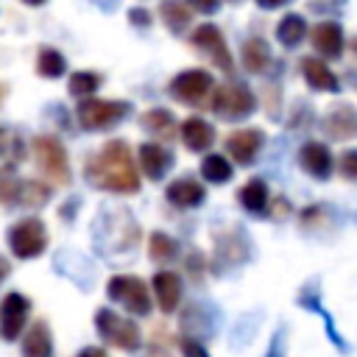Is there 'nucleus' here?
I'll use <instances>...</instances> for the list:
<instances>
[{
  "label": "nucleus",
  "instance_id": "nucleus-1",
  "mask_svg": "<svg viewBox=\"0 0 357 357\" xmlns=\"http://www.w3.org/2000/svg\"><path fill=\"white\" fill-rule=\"evenodd\" d=\"M86 178L109 192H137L139 190V176L134 167V156L128 142L123 139H109L89 162H86Z\"/></svg>",
  "mask_w": 357,
  "mask_h": 357
},
{
  "label": "nucleus",
  "instance_id": "nucleus-2",
  "mask_svg": "<svg viewBox=\"0 0 357 357\" xmlns=\"http://www.w3.org/2000/svg\"><path fill=\"white\" fill-rule=\"evenodd\" d=\"M131 103L128 100H106V98H84L78 100L75 120L84 131H103L117 126L123 117H128Z\"/></svg>",
  "mask_w": 357,
  "mask_h": 357
},
{
  "label": "nucleus",
  "instance_id": "nucleus-3",
  "mask_svg": "<svg viewBox=\"0 0 357 357\" xmlns=\"http://www.w3.org/2000/svg\"><path fill=\"white\" fill-rule=\"evenodd\" d=\"M209 106L223 120H243L257 109V98L243 81H229V84L212 89Z\"/></svg>",
  "mask_w": 357,
  "mask_h": 357
},
{
  "label": "nucleus",
  "instance_id": "nucleus-4",
  "mask_svg": "<svg viewBox=\"0 0 357 357\" xmlns=\"http://www.w3.org/2000/svg\"><path fill=\"white\" fill-rule=\"evenodd\" d=\"M95 329L103 335L106 343L123 349V351H137L142 346V332L131 318H123L120 312L100 307L95 312Z\"/></svg>",
  "mask_w": 357,
  "mask_h": 357
},
{
  "label": "nucleus",
  "instance_id": "nucleus-5",
  "mask_svg": "<svg viewBox=\"0 0 357 357\" xmlns=\"http://www.w3.org/2000/svg\"><path fill=\"white\" fill-rule=\"evenodd\" d=\"M106 293H109L112 301L123 304L126 312H134V315H148L151 312V290L139 276L117 273V276L109 279Z\"/></svg>",
  "mask_w": 357,
  "mask_h": 357
},
{
  "label": "nucleus",
  "instance_id": "nucleus-6",
  "mask_svg": "<svg viewBox=\"0 0 357 357\" xmlns=\"http://www.w3.org/2000/svg\"><path fill=\"white\" fill-rule=\"evenodd\" d=\"M6 240H8V248H11L14 257L33 259L47 245V229L39 218H22L6 231Z\"/></svg>",
  "mask_w": 357,
  "mask_h": 357
},
{
  "label": "nucleus",
  "instance_id": "nucleus-7",
  "mask_svg": "<svg viewBox=\"0 0 357 357\" xmlns=\"http://www.w3.org/2000/svg\"><path fill=\"white\" fill-rule=\"evenodd\" d=\"M212 89H215L212 73H206V70H201V67L181 70V73L167 84L170 98L178 100V103H184V106H201L206 98H212Z\"/></svg>",
  "mask_w": 357,
  "mask_h": 357
},
{
  "label": "nucleus",
  "instance_id": "nucleus-8",
  "mask_svg": "<svg viewBox=\"0 0 357 357\" xmlns=\"http://www.w3.org/2000/svg\"><path fill=\"white\" fill-rule=\"evenodd\" d=\"M33 159L50 181H56V184L70 181V159H67L64 145L56 137H50V134L33 137Z\"/></svg>",
  "mask_w": 357,
  "mask_h": 357
},
{
  "label": "nucleus",
  "instance_id": "nucleus-9",
  "mask_svg": "<svg viewBox=\"0 0 357 357\" xmlns=\"http://www.w3.org/2000/svg\"><path fill=\"white\" fill-rule=\"evenodd\" d=\"M190 42H192V47H195L198 53H204L218 70H223V73H231V70H234V59H231L229 45H226V39H223V33H220L218 25L204 22V25L192 28Z\"/></svg>",
  "mask_w": 357,
  "mask_h": 357
},
{
  "label": "nucleus",
  "instance_id": "nucleus-10",
  "mask_svg": "<svg viewBox=\"0 0 357 357\" xmlns=\"http://www.w3.org/2000/svg\"><path fill=\"white\" fill-rule=\"evenodd\" d=\"M28 312H31V301L22 293H17V290L6 293V298L0 301V335H3V340H14L22 335V329L28 324Z\"/></svg>",
  "mask_w": 357,
  "mask_h": 357
},
{
  "label": "nucleus",
  "instance_id": "nucleus-11",
  "mask_svg": "<svg viewBox=\"0 0 357 357\" xmlns=\"http://www.w3.org/2000/svg\"><path fill=\"white\" fill-rule=\"evenodd\" d=\"M310 42L315 47V53L324 59V61H335L343 56V47H346V36H343V28L340 22L335 20H324L318 22L312 31H310Z\"/></svg>",
  "mask_w": 357,
  "mask_h": 357
},
{
  "label": "nucleus",
  "instance_id": "nucleus-12",
  "mask_svg": "<svg viewBox=\"0 0 357 357\" xmlns=\"http://www.w3.org/2000/svg\"><path fill=\"white\" fill-rule=\"evenodd\" d=\"M262 131L259 128H240L226 137V153L234 159V165H251L257 151L262 148Z\"/></svg>",
  "mask_w": 357,
  "mask_h": 357
},
{
  "label": "nucleus",
  "instance_id": "nucleus-13",
  "mask_svg": "<svg viewBox=\"0 0 357 357\" xmlns=\"http://www.w3.org/2000/svg\"><path fill=\"white\" fill-rule=\"evenodd\" d=\"M301 75H304L307 86L315 92H340V78L326 67V61L321 56H304Z\"/></svg>",
  "mask_w": 357,
  "mask_h": 357
},
{
  "label": "nucleus",
  "instance_id": "nucleus-14",
  "mask_svg": "<svg viewBox=\"0 0 357 357\" xmlns=\"http://www.w3.org/2000/svg\"><path fill=\"white\" fill-rule=\"evenodd\" d=\"M298 165L304 173H310L312 178H326L332 173V153L324 142H304L298 151Z\"/></svg>",
  "mask_w": 357,
  "mask_h": 357
},
{
  "label": "nucleus",
  "instance_id": "nucleus-15",
  "mask_svg": "<svg viewBox=\"0 0 357 357\" xmlns=\"http://www.w3.org/2000/svg\"><path fill=\"white\" fill-rule=\"evenodd\" d=\"M139 167H142L145 178L159 181L173 167V153L167 148H162L159 142H142L139 145Z\"/></svg>",
  "mask_w": 357,
  "mask_h": 357
},
{
  "label": "nucleus",
  "instance_id": "nucleus-16",
  "mask_svg": "<svg viewBox=\"0 0 357 357\" xmlns=\"http://www.w3.org/2000/svg\"><path fill=\"white\" fill-rule=\"evenodd\" d=\"M165 198H167L173 206L190 209V206H201V201L206 198V190H204V184L195 181L192 176H181V178H176L173 184H167Z\"/></svg>",
  "mask_w": 357,
  "mask_h": 357
},
{
  "label": "nucleus",
  "instance_id": "nucleus-17",
  "mask_svg": "<svg viewBox=\"0 0 357 357\" xmlns=\"http://www.w3.org/2000/svg\"><path fill=\"white\" fill-rule=\"evenodd\" d=\"M181 142H184L187 151L204 153V151H209L212 142H215V128H212L204 117L192 114V117H187V120L181 123Z\"/></svg>",
  "mask_w": 357,
  "mask_h": 357
},
{
  "label": "nucleus",
  "instance_id": "nucleus-18",
  "mask_svg": "<svg viewBox=\"0 0 357 357\" xmlns=\"http://www.w3.org/2000/svg\"><path fill=\"white\" fill-rule=\"evenodd\" d=\"M151 287H153V296H156V304H159L162 312H173L178 307V301H181V279H178V273L159 271L153 276Z\"/></svg>",
  "mask_w": 357,
  "mask_h": 357
},
{
  "label": "nucleus",
  "instance_id": "nucleus-19",
  "mask_svg": "<svg viewBox=\"0 0 357 357\" xmlns=\"http://www.w3.org/2000/svg\"><path fill=\"white\" fill-rule=\"evenodd\" d=\"M324 128L329 131V137L343 139V137H357V109L354 106H332L329 114L324 117Z\"/></svg>",
  "mask_w": 357,
  "mask_h": 357
},
{
  "label": "nucleus",
  "instance_id": "nucleus-20",
  "mask_svg": "<svg viewBox=\"0 0 357 357\" xmlns=\"http://www.w3.org/2000/svg\"><path fill=\"white\" fill-rule=\"evenodd\" d=\"M240 59H243V67L248 73L259 75V73H265L271 67V47H268V42L262 36H251V39L243 42Z\"/></svg>",
  "mask_w": 357,
  "mask_h": 357
},
{
  "label": "nucleus",
  "instance_id": "nucleus-21",
  "mask_svg": "<svg viewBox=\"0 0 357 357\" xmlns=\"http://www.w3.org/2000/svg\"><path fill=\"white\" fill-rule=\"evenodd\" d=\"M159 17L165 22L167 31L173 33H187L190 31V22H192V8L184 3V0H162L159 6Z\"/></svg>",
  "mask_w": 357,
  "mask_h": 357
},
{
  "label": "nucleus",
  "instance_id": "nucleus-22",
  "mask_svg": "<svg viewBox=\"0 0 357 357\" xmlns=\"http://www.w3.org/2000/svg\"><path fill=\"white\" fill-rule=\"evenodd\" d=\"M22 357H53V337L45 321H33V326L25 332Z\"/></svg>",
  "mask_w": 357,
  "mask_h": 357
},
{
  "label": "nucleus",
  "instance_id": "nucleus-23",
  "mask_svg": "<svg viewBox=\"0 0 357 357\" xmlns=\"http://www.w3.org/2000/svg\"><path fill=\"white\" fill-rule=\"evenodd\" d=\"M310 33L307 28V20L301 14H284L276 25V39L284 45V47H296L304 42V36Z\"/></svg>",
  "mask_w": 357,
  "mask_h": 357
},
{
  "label": "nucleus",
  "instance_id": "nucleus-24",
  "mask_svg": "<svg viewBox=\"0 0 357 357\" xmlns=\"http://www.w3.org/2000/svg\"><path fill=\"white\" fill-rule=\"evenodd\" d=\"M237 198H240V204L248 209V212H257V215H262L265 209H268V184L262 181V178H251V181H245L243 187H240V192H237Z\"/></svg>",
  "mask_w": 357,
  "mask_h": 357
},
{
  "label": "nucleus",
  "instance_id": "nucleus-25",
  "mask_svg": "<svg viewBox=\"0 0 357 357\" xmlns=\"http://www.w3.org/2000/svg\"><path fill=\"white\" fill-rule=\"evenodd\" d=\"M36 73L42 78H59L67 73V59L61 50L50 47V45H42L39 53H36Z\"/></svg>",
  "mask_w": 357,
  "mask_h": 357
},
{
  "label": "nucleus",
  "instance_id": "nucleus-26",
  "mask_svg": "<svg viewBox=\"0 0 357 357\" xmlns=\"http://www.w3.org/2000/svg\"><path fill=\"white\" fill-rule=\"evenodd\" d=\"M139 126H142L145 131H151L153 137H173L176 117H173L167 109H148V112L139 117Z\"/></svg>",
  "mask_w": 357,
  "mask_h": 357
},
{
  "label": "nucleus",
  "instance_id": "nucleus-27",
  "mask_svg": "<svg viewBox=\"0 0 357 357\" xmlns=\"http://www.w3.org/2000/svg\"><path fill=\"white\" fill-rule=\"evenodd\" d=\"M201 176L212 184H226L231 178V162L220 153H206L201 162Z\"/></svg>",
  "mask_w": 357,
  "mask_h": 357
},
{
  "label": "nucleus",
  "instance_id": "nucleus-28",
  "mask_svg": "<svg viewBox=\"0 0 357 357\" xmlns=\"http://www.w3.org/2000/svg\"><path fill=\"white\" fill-rule=\"evenodd\" d=\"M100 84H103V78H100L98 73H92V70H78V73L70 75L67 92H70L73 98H92Z\"/></svg>",
  "mask_w": 357,
  "mask_h": 357
},
{
  "label": "nucleus",
  "instance_id": "nucleus-29",
  "mask_svg": "<svg viewBox=\"0 0 357 357\" xmlns=\"http://www.w3.org/2000/svg\"><path fill=\"white\" fill-rule=\"evenodd\" d=\"M176 240L173 237H167L165 231H153L151 234V240H148V254H151V259L153 262H167V259H173L176 257Z\"/></svg>",
  "mask_w": 357,
  "mask_h": 357
},
{
  "label": "nucleus",
  "instance_id": "nucleus-30",
  "mask_svg": "<svg viewBox=\"0 0 357 357\" xmlns=\"http://www.w3.org/2000/svg\"><path fill=\"white\" fill-rule=\"evenodd\" d=\"M298 304H301V307H310V310H315V312H318V315L326 321V329H329V340H332L337 349H343V340L337 337V329L332 326V321H329L326 310L321 307V301H318V293H315V290H307V293H301V296H298Z\"/></svg>",
  "mask_w": 357,
  "mask_h": 357
},
{
  "label": "nucleus",
  "instance_id": "nucleus-31",
  "mask_svg": "<svg viewBox=\"0 0 357 357\" xmlns=\"http://www.w3.org/2000/svg\"><path fill=\"white\" fill-rule=\"evenodd\" d=\"M50 195V187L42 184V181H25L22 190H20V201L22 204H45Z\"/></svg>",
  "mask_w": 357,
  "mask_h": 357
},
{
  "label": "nucleus",
  "instance_id": "nucleus-32",
  "mask_svg": "<svg viewBox=\"0 0 357 357\" xmlns=\"http://www.w3.org/2000/svg\"><path fill=\"white\" fill-rule=\"evenodd\" d=\"M20 190H22V184L17 178H11L8 173H0V201L3 204L20 201Z\"/></svg>",
  "mask_w": 357,
  "mask_h": 357
},
{
  "label": "nucleus",
  "instance_id": "nucleus-33",
  "mask_svg": "<svg viewBox=\"0 0 357 357\" xmlns=\"http://www.w3.org/2000/svg\"><path fill=\"white\" fill-rule=\"evenodd\" d=\"M340 176L349 181H357V148L340 153Z\"/></svg>",
  "mask_w": 357,
  "mask_h": 357
},
{
  "label": "nucleus",
  "instance_id": "nucleus-34",
  "mask_svg": "<svg viewBox=\"0 0 357 357\" xmlns=\"http://www.w3.org/2000/svg\"><path fill=\"white\" fill-rule=\"evenodd\" d=\"M181 354L184 357H209V351L195 337H181Z\"/></svg>",
  "mask_w": 357,
  "mask_h": 357
},
{
  "label": "nucleus",
  "instance_id": "nucleus-35",
  "mask_svg": "<svg viewBox=\"0 0 357 357\" xmlns=\"http://www.w3.org/2000/svg\"><path fill=\"white\" fill-rule=\"evenodd\" d=\"M187 6L198 14H215L220 8V0H187Z\"/></svg>",
  "mask_w": 357,
  "mask_h": 357
},
{
  "label": "nucleus",
  "instance_id": "nucleus-36",
  "mask_svg": "<svg viewBox=\"0 0 357 357\" xmlns=\"http://www.w3.org/2000/svg\"><path fill=\"white\" fill-rule=\"evenodd\" d=\"M128 22H131L134 28H148V25H151V14H148L145 8H131V11H128Z\"/></svg>",
  "mask_w": 357,
  "mask_h": 357
},
{
  "label": "nucleus",
  "instance_id": "nucleus-37",
  "mask_svg": "<svg viewBox=\"0 0 357 357\" xmlns=\"http://www.w3.org/2000/svg\"><path fill=\"white\" fill-rule=\"evenodd\" d=\"M75 357H109V354H106L100 346H86V349H81Z\"/></svg>",
  "mask_w": 357,
  "mask_h": 357
},
{
  "label": "nucleus",
  "instance_id": "nucleus-38",
  "mask_svg": "<svg viewBox=\"0 0 357 357\" xmlns=\"http://www.w3.org/2000/svg\"><path fill=\"white\" fill-rule=\"evenodd\" d=\"M259 8H265V11H273V8H279V6H287L290 0H254Z\"/></svg>",
  "mask_w": 357,
  "mask_h": 357
},
{
  "label": "nucleus",
  "instance_id": "nucleus-39",
  "mask_svg": "<svg viewBox=\"0 0 357 357\" xmlns=\"http://www.w3.org/2000/svg\"><path fill=\"white\" fill-rule=\"evenodd\" d=\"M265 357H282V337H279V332H276V337L271 340V349H268Z\"/></svg>",
  "mask_w": 357,
  "mask_h": 357
},
{
  "label": "nucleus",
  "instance_id": "nucleus-40",
  "mask_svg": "<svg viewBox=\"0 0 357 357\" xmlns=\"http://www.w3.org/2000/svg\"><path fill=\"white\" fill-rule=\"evenodd\" d=\"M8 145H11V137H8V134H6V128L0 126V156H3V153H8Z\"/></svg>",
  "mask_w": 357,
  "mask_h": 357
},
{
  "label": "nucleus",
  "instance_id": "nucleus-41",
  "mask_svg": "<svg viewBox=\"0 0 357 357\" xmlns=\"http://www.w3.org/2000/svg\"><path fill=\"white\" fill-rule=\"evenodd\" d=\"M6 273H8V262H6V259H3V257H0V279H3V276H6Z\"/></svg>",
  "mask_w": 357,
  "mask_h": 357
},
{
  "label": "nucleus",
  "instance_id": "nucleus-42",
  "mask_svg": "<svg viewBox=\"0 0 357 357\" xmlns=\"http://www.w3.org/2000/svg\"><path fill=\"white\" fill-rule=\"evenodd\" d=\"M92 3H98V6H103V8H112L117 0H92Z\"/></svg>",
  "mask_w": 357,
  "mask_h": 357
},
{
  "label": "nucleus",
  "instance_id": "nucleus-43",
  "mask_svg": "<svg viewBox=\"0 0 357 357\" xmlns=\"http://www.w3.org/2000/svg\"><path fill=\"white\" fill-rule=\"evenodd\" d=\"M22 3H25V6H45L47 0H22Z\"/></svg>",
  "mask_w": 357,
  "mask_h": 357
},
{
  "label": "nucleus",
  "instance_id": "nucleus-44",
  "mask_svg": "<svg viewBox=\"0 0 357 357\" xmlns=\"http://www.w3.org/2000/svg\"><path fill=\"white\" fill-rule=\"evenodd\" d=\"M3 95H6V86L0 84V103H3Z\"/></svg>",
  "mask_w": 357,
  "mask_h": 357
},
{
  "label": "nucleus",
  "instance_id": "nucleus-45",
  "mask_svg": "<svg viewBox=\"0 0 357 357\" xmlns=\"http://www.w3.org/2000/svg\"><path fill=\"white\" fill-rule=\"evenodd\" d=\"M229 3H240V0H229Z\"/></svg>",
  "mask_w": 357,
  "mask_h": 357
},
{
  "label": "nucleus",
  "instance_id": "nucleus-46",
  "mask_svg": "<svg viewBox=\"0 0 357 357\" xmlns=\"http://www.w3.org/2000/svg\"><path fill=\"white\" fill-rule=\"evenodd\" d=\"M354 47H357V42H354Z\"/></svg>",
  "mask_w": 357,
  "mask_h": 357
}]
</instances>
